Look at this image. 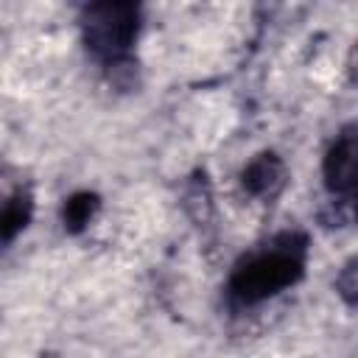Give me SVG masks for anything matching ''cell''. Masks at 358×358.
<instances>
[{
    "label": "cell",
    "mask_w": 358,
    "mask_h": 358,
    "mask_svg": "<svg viewBox=\"0 0 358 358\" xmlns=\"http://www.w3.org/2000/svg\"><path fill=\"white\" fill-rule=\"evenodd\" d=\"M302 271V246H277L246 260L232 277V296L241 302H257L294 282Z\"/></svg>",
    "instance_id": "1"
},
{
    "label": "cell",
    "mask_w": 358,
    "mask_h": 358,
    "mask_svg": "<svg viewBox=\"0 0 358 358\" xmlns=\"http://www.w3.org/2000/svg\"><path fill=\"white\" fill-rule=\"evenodd\" d=\"M324 176H327L330 190H336V193L352 190V185H355V134H352V129H347L330 148V154L324 159Z\"/></svg>",
    "instance_id": "3"
},
{
    "label": "cell",
    "mask_w": 358,
    "mask_h": 358,
    "mask_svg": "<svg viewBox=\"0 0 358 358\" xmlns=\"http://www.w3.org/2000/svg\"><path fill=\"white\" fill-rule=\"evenodd\" d=\"M92 213V196H76L73 201H67V210H64V221L70 227H81Z\"/></svg>",
    "instance_id": "6"
},
{
    "label": "cell",
    "mask_w": 358,
    "mask_h": 358,
    "mask_svg": "<svg viewBox=\"0 0 358 358\" xmlns=\"http://www.w3.org/2000/svg\"><path fill=\"white\" fill-rule=\"evenodd\" d=\"M25 221H28V201L25 199H11L0 210V235L3 238H11L17 229H22Z\"/></svg>",
    "instance_id": "5"
},
{
    "label": "cell",
    "mask_w": 358,
    "mask_h": 358,
    "mask_svg": "<svg viewBox=\"0 0 358 358\" xmlns=\"http://www.w3.org/2000/svg\"><path fill=\"white\" fill-rule=\"evenodd\" d=\"M137 31V8L126 3L92 6L87 14V39L95 53L106 59H117L126 53Z\"/></svg>",
    "instance_id": "2"
},
{
    "label": "cell",
    "mask_w": 358,
    "mask_h": 358,
    "mask_svg": "<svg viewBox=\"0 0 358 358\" xmlns=\"http://www.w3.org/2000/svg\"><path fill=\"white\" fill-rule=\"evenodd\" d=\"M282 176V165L274 154H260L243 173V185L252 190V193H266L271 190Z\"/></svg>",
    "instance_id": "4"
}]
</instances>
